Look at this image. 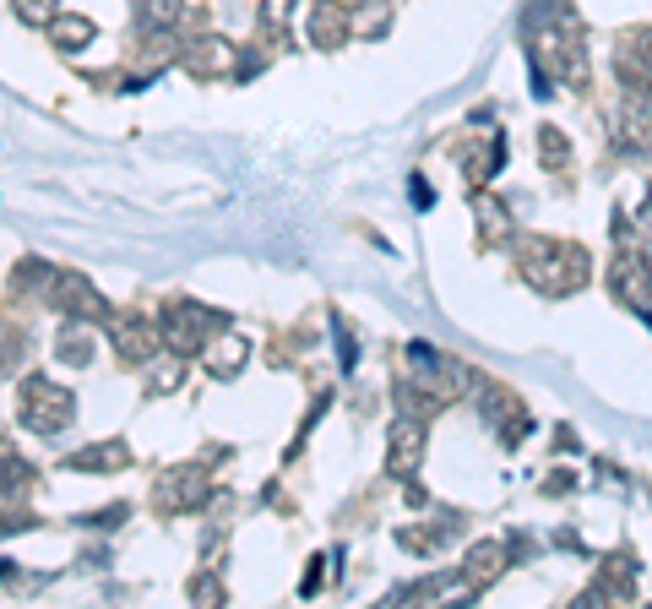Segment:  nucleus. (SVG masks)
Masks as SVG:
<instances>
[{"instance_id": "f257e3e1", "label": "nucleus", "mask_w": 652, "mask_h": 609, "mask_svg": "<svg viewBox=\"0 0 652 609\" xmlns=\"http://www.w3.org/2000/svg\"><path fill=\"white\" fill-rule=\"evenodd\" d=\"M527 283L533 288H544V294H571L577 283L587 277V256L577 245H527Z\"/></svg>"}, {"instance_id": "f03ea898", "label": "nucleus", "mask_w": 652, "mask_h": 609, "mask_svg": "<svg viewBox=\"0 0 652 609\" xmlns=\"http://www.w3.org/2000/svg\"><path fill=\"white\" fill-rule=\"evenodd\" d=\"M17 408H22V424H28V430H39V435H55V430H65V424H71V413H76L71 392H65V387H55V381H44V376L22 381V398H17Z\"/></svg>"}, {"instance_id": "7ed1b4c3", "label": "nucleus", "mask_w": 652, "mask_h": 609, "mask_svg": "<svg viewBox=\"0 0 652 609\" xmlns=\"http://www.w3.org/2000/svg\"><path fill=\"white\" fill-rule=\"evenodd\" d=\"M212 327H218L212 311L180 300V305H169V316H164V343H175V354H196V348H207V333H212Z\"/></svg>"}, {"instance_id": "20e7f679", "label": "nucleus", "mask_w": 652, "mask_h": 609, "mask_svg": "<svg viewBox=\"0 0 652 609\" xmlns=\"http://www.w3.org/2000/svg\"><path fill=\"white\" fill-rule=\"evenodd\" d=\"M614 300L631 305V311H652V262L648 256L625 251V256L614 262Z\"/></svg>"}, {"instance_id": "39448f33", "label": "nucleus", "mask_w": 652, "mask_h": 609, "mask_svg": "<svg viewBox=\"0 0 652 609\" xmlns=\"http://www.w3.org/2000/svg\"><path fill=\"white\" fill-rule=\"evenodd\" d=\"M424 463V424L419 419H397L391 424V452H387V474L408 479Z\"/></svg>"}, {"instance_id": "423d86ee", "label": "nucleus", "mask_w": 652, "mask_h": 609, "mask_svg": "<svg viewBox=\"0 0 652 609\" xmlns=\"http://www.w3.org/2000/svg\"><path fill=\"white\" fill-rule=\"evenodd\" d=\"M408 359H413V365H419L424 376H441V370H446V365H441V359H435V354H430L424 343H408ZM402 403L413 408V413H430V408L446 403V392H441L435 381H419V387H402Z\"/></svg>"}, {"instance_id": "0eeeda50", "label": "nucleus", "mask_w": 652, "mask_h": 609, "mask_svg": "<svg viewBox=\"0 0 652 609\" xmlns=\"http://www.w3.org/2000/svg\"><path fill=\"white\" fill-rule=\"evenodd\" d=\"M620 141H625L637 158H652V93H631V98H625Z\"/></svg>"}, {"instance_id": "6e6552de", "label": "nucleus", "mask_w": 652, "mask_h": 609, "mask_svg": "<svg viewBox=\"0 0 652 609\" xmlns=\"http://www.w3.org/2000/svg\"><path fill=\"white\" fill-rule=\"evenodd\" d=\"M186 66H191L196 76H229V71H240V50L223 44V39H201L191 55H186Z\"/></svg>"}, {"instance_id": "1a4fd4ad", "label": "nucleus", "mask_w": 652, "mask_h": 609, "mask_svg": "<svg viewBox=\"0 0 652 609\" xmlns=\"http://www.w3.org/2000/svg\"><path fill=\"white\" fill-rule=\"evenodd\" d=\"M55 305L71 311V316H98V294L87 288V277H76V272H55Z\"/></svg>"}, {"instance_id": "9d476101", "label": "nucleus", "mask_w": 652, "mask_h": 609, "mask_svg": "<svg viewBox=\"0 0 652 609\" xmlns=\"http://www.w3.org/2000/svg\"><path fill=\"white\" fill-rule=\"evenodd\" d=\"M115 343H120V359H147L158 348V333L147 316H126V322H115Z\"/></svg>"}, {"instance_id": "9b49d317", "label": "nucleus", "mask_w": 652, "mask_h": 609, "mask_svg": "<svg viewBox=\"0 0 652 609\" xmlns=\"http://www.w3.org/2000/svg\"><path fill=\"white\" fill-rule=\"evenodd\" d=\"M311 39H316L322 50H337V44L348 39V11H343L337 0H322V6H316V17H311Z\"/></svg>"}, {"instance_id": "f8f14e48", "label": "nucleus", "mask_w": 652, "mask_h": 609, "mask_svg": "<svg viewBox=\"0 0 652 609\" xmlns=\"http://www.w3.org/2000/svg\"><path fill=\"white\" fill-rule=\"evenodd\" d=\"M245 338H212V348H201V365L212 370V376H234L240 365H245Z\"/></svg>"}, {"instance_id": "ddd939ff", "label": "nucleus", "mask_w": 652, "mask_h": 609, "mask_svg": "<svg viewBox=\"0 0 652 609\" xmlns=\"http://www.w3.org/2000/svg\"><path fill=\"white\" fill-rule=\"evenodd\" d=\"M501 566H506V549H501V544H479V549L467 555V588H484Z\"/></svg>"}, {"instance_id": "4468645a", "label": "nucleus", "mask_w": 652, "mask_h": 609, "mask_svg": "<svg viewBox=\"0 0 652 609\" xmlns=\"http://www.w3.org/2000/svg\"><path fill=\"white\" fill-rule=\"evenodd\" d=\"M191 474H196V469H175V479H169V484L158 490V501H164L169 512H180V506H191L196 495H201V479H191Z\"/></svg>"}, {"instance_id": "2eb2a0df", "label": "nucleus", "mask_w": 652, "mask_h": 609, "mask_svg": "<svg viewBox=\"0 0 652 609\" xmlns=\"http://www.w3.org/2000/svg\"><path fill=\"white\" fill-rule=\"evenodd\" d=\"M120 463H126V447L120 441H98V447H87V452L71 458V469H120Z\"/></svg>"}, {"instance_id": "dca6fc26", "label": "nucleus", "mask_w": 652, "mask_h": 609, "mask_svg": "<svg viewBox=\"0 0 652 609\" xmlns=\"http://www.w3.org/2000/svg\"><path fill=\"white\" fill-rule=\"evenodd\" d=\"M506 147L501 141H479V147H462V164H467V180H484L490 169H495V158H501Z\"/></svg>"}, {"instance_id": "f3484780", "label": "nucleus", "mask_w": 652, "mask_h": 609, "mask_svg": "<svg viewBox=\"0 0 652 609\" xmlns=\"http://www.w3.org/2000/svg\"><path fill=\"white\" fill-rule=\"evenodd\" d=\"M93 39V22L87 17H55V44L61 50H82Z\"/></svg>"}, {"instance_id": "a211bd4d", "label": "nucleus", "mask_w": 652, "mask_h": 609, "mask_svg": "<svg viewBox=\"0 0 652 609\" xmlns=\"http://www.w3.org/2000/svg\"><path fill=\"white\" fill-rule=\"evenodd\" d=\"M538 158H544L549 169H566V164H571V147H566V136L555 132V126L538 132Z\"/></svg>"}, {"instance_id": "6ab92c4d", "label": "nucleus", "mask_w": 652, "mask_h": 609, "mask_svg": "<svg viewBox=\"0 0 652 609\" xmlns=\"http://www.w3.org/2000/svg\"><path fill=\"white\" fill-rule=\"evenodd\" d=\"M479 223H484V240H495V234H512V218H506V207L490 202V197H479Z\"/></svg>"}, {"instance_id": "aec40b11", "label": "nucleus", "mask_w": 652, "mask_h": 609, "mask_svg": "<svg viewBox=\"0 0 652 609\" xmlns=\"http://www.w3.org/2000/svg\"><path fill=\"white\" fill-rule=\"evenodd\" d=\"M11 6H17V17L33 22V28H44V22L61 17V0H11Z\"/></svg>"}, {"instance_id": "412c9836", "label": "nucleus", "mask_w": 652, "mask_h": 609, "mask_svg": "<svg viewBox=\"0 0 652 609\" xmlns=\"http://www.w3.org/2000/svg\"><path fill=\"white\" fill-rule=\"evenodd\" d=\"M28 484H33V469H28V463L0 458V495H17V490H28Z\"/></svg>"}, {"instance_id": "4be33fe9", "label": "nucleus", "mask_w": 652, "mask_h": 609, "mask_svg": "<svg viewBox=\"0 0 652 609\" xmlns=\"http://www.w3.org/2000/svg\"><path fill=\"white\" fill-rule=\"evenodd\" d=\"M61 359H71V365H87V359H93V348H87V338H82V333H71V338L61 333Z\"/></svg>"}, {"instance_id": "5701e85b", "label": "nucleus", "mask_w": 652, "mask_h": 609, "mask_svg": "<svg viewBox=\"0 0 652 609\" xmlns=\"http://www.w3.org/2000/svg\"><path fill=\"white\" fill-rule=\"evenodd\" d=\"M288 11H294V0H261V22H266V28H283Z\"/></svg>"}, {"instance_id": "b1692460", "label": "nucleus", "mask_w": 652, "mask_h": 609, "mask_svg": "<svg viewBox=\"0 0 652 609\" xmlns=\"http://www.w3.org/2000/svg\"><path fill=\"white\" fill-rule=\"evenodd\" d=\"M141 11H147L153 22H175V11H180V0H141Z\"/></svg>"}, {"instance_id": "393cba45", "label": "nucleus", "mask_w": 652, "mask_h": 609, "mask_svg": "<svg viewBox=\"0 0 652 609\" xmlns=\"http://www.w3.org/2000/svg\"><path fill=\"white\" fill-rule=\"evenodd\" d=\"M191 599H212V605H218V599H223V588H218L212 577H191Z\"/></svg>"}, {"instance_id": "a878e982", "label": "nucleus", "mask_w": 652, "mask_h": 609, "mask_svg": "<svg viewBox=\"0 0 652 609\" xmlns=\"http://www.w3.org/2000/svg\"><path fill=\"white\" fill-rule=\"evenodd\" d=\"M175 381H180V359L175 365H158V392H175Z\"/></svg>"}, {"instance_id": "bb28decb", "label": "nucleus", "mask_w": 652, "mask_h": 609, "mask_svg": "<svg viewBox=\"0 0 652 609\" xmlns=\"http://www.w3.org/2000/svg\"><path fill=\"white\" fill-rule=\"evenodd\" d=\"M637 50L648 55V66H652V28H648V33H642V39H637Z\"/></svg>"}]
</instances>
